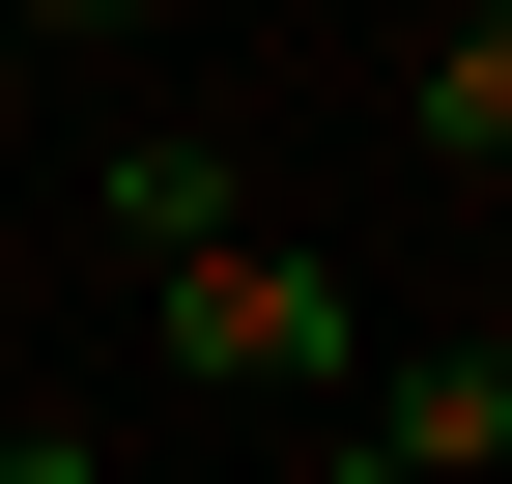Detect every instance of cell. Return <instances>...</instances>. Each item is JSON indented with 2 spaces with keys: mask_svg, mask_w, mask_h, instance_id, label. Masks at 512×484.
<instances>
[{
  "mask_svg": "<svg viewBox=\"0 0 512 484\" xmlns=\"http://www.w3.org/2000/svg\"><path fill=\"white\" fill-rule=\"evenodd\" d=\"M143 342H171L200 399H342V371H370V314L285 257V228H200V257H143Z\"/></svg>",
  "mask_w": 512,
  "mask_h": 484,
  "instance_id": "obj_1",
  "label": "cell"
},
{
  "mask_svg": "<svg viewBox=\"0 0 512 484\" xmlns=\"http://www.w3.org/2000/svg\"><path fill=\"white\" fill-rule=\"evenodd\" d=\"M370 484H512V342H427V371H370Z\"/></svg>",
  "mask_w": 512,
  "mask_h": 484,
  "instance_id": "obj_2",
  "label": "cell"
},
{
  "mask_svg": "<svg viewBox=\"0 0 512 484\" xmlns=\"http://www.w3.org/2000/svg\"><path fill=\"white\" fill-rule=\"evenodd\" d=\"M200 228H256L228 114H143V143H114V257H200Z\"/></svg>",
  "mask_w": 512,
  "mask_h": 484,
  "instance_id": "obj_3",
  "label": "cell"
},
{
  "mask_svg": "<svg viewBox=\"0 0 512 484\" xmlns=\"http://www.w3.org/2000/svg\"><path fill=\"white\" fill-rule=\"evenodd\" d=\"M399 114H427V171H512V29H427Z\"/></svg>",
  "mask_w": 512,
  "mask_h": 484,
  "instance_id": "obj_4",
  "label": "cell"
},
{
  "mask_svg": "<svg viewBox=\"0 0 512 484\" xmlns=\"http://www.w3.org/2000/svg\"><path fill=\"white\" fill-rule=\"evenodd\" d=\"M0 484H86V428H0Z\"/></svg>",
  "mask_w": 512,
  "mask_h": 484,
  "instance_id": "obj_5",
  "label": "cell"
},
{
  "mask_svg": "<svg viewBox=\"0 0 512 484\" xmlns=\"http://www.w3.org/2000/svg\"><path fill=\"white\" fill-rule=\"evenodd\" d=\"M0 114H29V29H0Z\"/></svg>",
  "mask_w": 512,
  "mask_h": 484,
  "instance_id": "obj_6",
  "label": "cell"
},
{
  "mask_svg": "<svg viewBox=\"0 0 512 484\" xmlns=\"http://www.w3.org/2000/svg\"><path fill=\"white\" fill-rule=\"evenodd\" d=\"M342 484H370V456H342Z\"/></svg>",
  "mask_w": 512,
  "mask_h": 484,
  "instance_id": "obj_7",
  "label": "cell"
}]
</instances>
